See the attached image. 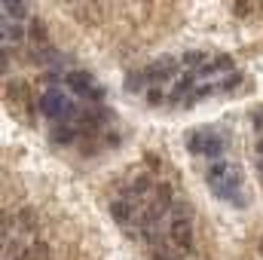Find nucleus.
Listing matches in <instances>:
<instances>
[{
	"mask_svg": "<svg viewBox=\"0 0 263 260\" xmlns=\"http://www.w3.org/2000/svg\"><path fill=\"white\" fill-rule=\"evenodd\" d=\"M153 187H156V184L150 181V175H135V178H132V184H129V187H126V190H129V193L135 196V199H138V196L150 193Z\"/></svg>",
	"mask_w": 263,
	"mask_h": 260,
	"instance_id": "f8f14e48",
	"label": "nucleus"
},
{
	"mask_svg": "<svg viewBox=\"0 0 263 260\" xmlns=\"http://www.w3.org/2000/svg\"><path fill=\"white\" fill-rule=\"evenodd\" d=\"M223 147H227L223 138L214 135V132H196V135L190 138V150H193V153H202V156H208L211 162L223 156Z\"/></svg>",
	"mask_w": 263,
	"mask_h": 260,
	"instance_id": "f03ea898",
	"label": "nucleus"
},
{
	"mask_svg": "<svg viewBox=\"0 0 263 260\" xmlns=\"http://www.w3.org/2000/svg\"><path fill=\"white\" fill-rule=\"evenodd\" d=\"M168 239H172V245L178 251H190L193 248V214L175 211L172 224H168Z\"/></svg>",
	"mask_w": 263,
	"mask_h": 260,
	"instance_id": "f257e3e1",
	"label": "nucleus"
},
{
	"mask_svg": "<svg viewBox=\"0 0 263 260\" xmlns=\"http://www.w3.org/2000/svg\"><path fill=\"white\" fill-rule=\"evenodd\" d=\"M6 98L12 104H31V92L25 80H6Z\"/></svg>",
	"mask_w": 263,
	"mask_h": 260,
	"instance_id": "6e6552de",
	"label": "nucleus"
},
{
	"mask_svg": "<svg viewBox=\"0 0 263 260\" xmlns=\"http://www.w3.org/2000/svg\"><path fill=\"white\" fill-rule=\"evenodd\" d=\"M233 9H236V15H239V18H245V15L251 12V0H236V3H233Z\"/></svg>",
	"mask_w": 263,
	"mask_h": 260,
	"instance_id": "aec40b11",
	"label": "nucleus"
},
{
	"mask_svg": "<svg viewBox=\"0 0 263 260\" xmlns=\"http://www.w3.org/2000/svg\"><path fill=\"white\" fill-rule=\"evenodd\" d=\"M28 37H31V43H34V46H46V43H49L46 25H43L40 18H34V22H31V28H28Z\"/></svg>",
	"mask_w": 263,
	"mask_h": 260,
	"instance_id": "ddd939ff",
	"label": "nucleus"
},
{
	"mask_svg": "<svg viewBox=\"0 0 263 260\" xmlns=\"http://www.w3.org/2000/svg\"><path fill=\"white\" fill-rule=\"evenodd\" d=\"M12 224H15V217H9V211H3V214H0V239H3V242H9Z\"/></svg>",
	"mask_w": 263,
	"mask_h": 260,
	"instance_id": "a211bd4d",
	"label": "nucleus"
},
{
	"mask_svg": "<svg viewBox=\"0 0 263 260\" xmlns=\"http://www.w3.org/2000/svg\"><path fill=\"white\" fill-rule=\"evenodd\" d=\"M260 172H263V159H260Z\"/></svg>",
	"mask_w": 263,
	"mask_h": 260,
	"instance_id": "a878e982",
	"label": "nucleus"
},
{
	"mask_svg": "<svg viewBox=\"0 0 263 260\" xmlns=\"http://www.w3.org/2000/svg\"><path fill=\"white\" fill-rule=\"evenodd\" d=\"M175 70H178V59H156L144 67V77L147 83H165L175 77Z\"/></svg>",
	"mask_w": 263,
	"mask_h": 260,
	"instance_id": "7ed1b4c3",
	"label": "nucleus"
},
{
	"mask_svg": "<svg viewBox=\"0 0 263 260\" xmlns=\"http://www.w3.org/2000/svg\"><path fill=\"white\" fill-rule=\"evenodd\" d=\"M73 138H77V126H73V123H62V126L52 129V141H55V144H70Z\"/></svg>",
	"mask_w": 263,
	"mask_h": 260,
	"instance_id": "dca6fc26",
	"label": "nucleus"
},
{
	"mask_svg": "<svg viewBox=\"0 0 263 260\" xmlns=\"http://www.w3.org/2000/svg\"><path fill=\"white\" fill-rule=\"evenodd\" d=\"M15 260H52V248L46 242H34V245H28Z\"/></svg>",
	"mask_w": 263,
	"mask_h": 260,
	"instance_id": "9d476101",
	"label": "nucleus"
},
{
	"mask_svg": "<svg viewBox=\"0 0 263 260\" xmlns=\"http://www.w3.org/2000/svg\"><path fill=\"white\" fill-rule=\"evenodd\" d=\"M147 165H150V172H159L162 169V159L156 153H147Z\"/></svg>",
	"mask_w": 263,
	"mask_h": 260,
	"instance_id": "5701e85b",
	"label": "nucleus"
},
{
	"mask_svg": "<svg viewBox=\"0 0 263 260\" xmlns=\"http://www.w3.org/2000/svg\"><path fill=\"white\" fill-rule=\"evenodd\" d=\"M28 9H31V0H3V18L18 22L28 15Z\"/></svg>",
	"mask_w": 263,
	"mask_h": 260,
	"instance_id": "1a4fd4ad",
	"label": "nucleus"
},
{
	"mask_svg": "<svg viewBox=\"0 0 263 260\" xmlns=\"http://www.w3.org/2000/svg\"><path fill=\"white\" fill-rule=\"evenodd\" d=\"M25 40V31L15 25V22H9V18H3V43L9 46V43H22Z\"/></svg>",
	"mask_w": 263,
	"mask_h": 260,
	"instance_id": "4468645a",
	"label": "nucleus"
},
{
	"mask_svg": "<svg viewBox=\"0 0 263 260\" xmlns=\"http://www.w3.org/2000/svg\"><path fill=\"white\" fill-rule=\"evenodd\" d=\"M193 83H196V73H184L178 83H175V92H172V101H181L187 92H193Z\"/></svg>",
	"mask_w": 263,
	"mask_h": 260,
	"instance_id": "2eb2a0df",
	"label": "nucleus"
},
{
	"mask_svg": "<svg viewBox=\"0 0 263 260\" xmlns=\"http://www.w3.org/2000/svg\"><path fill=\"white\" fill-rule=\"evenodd\" d=\"M230 67H233V59H230V55H217L214 62H205L196 73L199 77H211V73H217V70H230Z\"/></svg>",
	"mask_w": 263,
	"mask_h": 260,
	"instance_id": "9b49d317",
	"label": "nucleus"
},
{
	"mask_svg": "<svg viewBox=\"0 0 263 260\" xmlns=\"http://www.w3.org/2000/svg\"><path fill=\"white\" fill-rule=\"evenodd\" d=\"M144 83H147V77H144V70H138V73H132V77H129L126 89H129V92H141V89H144Z\"/></svg>",
	"mask_w": 263,
	"mask_h": 260,
	"instance_id": "6ab92c4d",
	"label": "nucleus"
},
{
	"mask_svg": "<svg viewBox=\"0 0 263 260\" xmlns=\"http://www.w3.org/2000/svg\"><path fill=\"white\" fill-rule=\"evenodd\" d=\"M260 254H263V239H260Z\"/></svg>",
	"mask_w": 263,
	"mask_h": 260,
	"instance_id": "393cba45",
	"label": "nucleus"
},
{
	"mask_svg": "<svg viewBox=\"0 0 263 260\" xmlns=\"http://www.w3.org/2000/svg\"><path fill=\"white\" fill-rule=\"evenodd\" d=\"M15 227H18L22 233H34V230L40 227V214H37V208H34V205H22L18 214H15Z\"/></svg>",
	"mask_w": 263,
	"mask_h": 260,
	"instance_id": "0eeeda50",
	"label": "nucleus"
},
{
	"mask_svg": "<svg viewBox=\"0 0 263 260\" xmlns=\"http://www.w3.org/2000/svg\"><path fill=\"white\" fill-rule=\"evenodd\" d=\"M162 98H165V95H162V89H156V86H153V89L147 92V101H150V104H159Z\"/></svg>",
	"mask_w": 263,
	"mask_h": 260,
	"instance_id": "4be33fe9",
	"label": "nucleus"
},
{
	"mask_svg": "<svg viewBox=\"0 0 263 260\" xmlns=\"http://www.w3.org/2000/svg\"><path fill=\"white\" fill-rule=\"evenodd\" d=\"M110 217H114L120 227L138 224V205H132L126 199H114V202H110Z\"/></svg>",
	"mask_w": 263,
	"mask_h": 260,
	"instance_id": "39448f33",
	"label": "nucleus"
},
{
	"mask_svg": "<svg viewBox=\"0 0 263 260\" xmlns=\"http://www.w3.org/2000/svg\"><path fill=\"white\" fill-rule=\"evenodd\" d=\"M257 153H260V156H263V138H260V141H257Z\"/></svg>",
	"mask_w": 263,
	"mask_h": 260,
	"instance_id": "b1692460",
	"label": "nucleus"
},
{
	"mask_svg": "<svg viewBox=\"0 0 263 260\" xmlns=\"http://www.w3.org/2000/svg\"><path fill=\"white\" fill-rule=\"evenodd\" d=\"M233 172H236V169H233L227 159H214V162H208V175H205V178H208V184H211V187H220V184H227V181H230V175H233Z\"/></svg>",
	"mask_w": 263,
	"mask_h": 260,
	"instance_id": "423d86ee",
	"label": "nucleus"
},
{
	"mask_svg": "<svg viewBox=\"0 0 263 260\" xmlns=\"http://www.w3.org/2000/svg\"><path fill=\"white\" fill-rule=\"evenodd\" d=\"M153 260H184V254H172V251H165V248H156V251H153Z\"/></svg>",
	"mask_w": 263,
	"mask_h": 260,
	"instance_id": "412c9836",
	"label": "nucleus"
},
{
	"mask_svg": "<svg viewBox=\"0 0 263 260\" xmlns=\"http://www.w3.org/2000/svg\"><path fill=\"white\" fill-rule=\"evenodd\" d=\"M205 59H208V55H205V52H196V49H193V52H184V59H181V65L184 67H202L205 65Z\"/></svg>",
	"mask_w": 263,
	"mask_h": 260,
	"instance_id": "f3484780",
	"label": "nucleus"
},
{
	"mask_svg": "<svg viewBox=\"0 0 263 260\" xmlns=\"http://www.w3.org/2000/svg\"><path fill=\"white\" fill-rule=\"evenodd\" d=\"M65 83H67V89H70L73 95H89V92L95 89V80H92L89 70H67Z\"/></svg>",
	"mask_w": 263,
	"mask_h": 260,
	"instance_id": "20e7f679",
	"label": "nucleus"
}]
</instances>
